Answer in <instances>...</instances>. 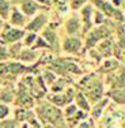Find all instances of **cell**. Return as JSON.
<instances>
[{
  "label": "cell",
  "instance_id": "6da1fadb",
  "mask_svg": "<svg viewBox=\"0 0 125 128\" xmlns=\"http://www.w3.org/2000/svg\"><path fill=\"white\" fill-rule=\"evenodd\" d=\"M35 114L39 118L42 124H53V126L65 128L67 121L64 120L65 116H64V110H61V108L53 105L49 101H42L37 104L35 106Z\"/></svg>",
  "mask_w": 125,
  "mask_h": 128
},
{
  "label": "cell",
  "instance_id": "7a4b0ae2",
  "mask_svg": "<svg viewBox=\"0 0 125 128\" xmlns=\"http://www.w3.org/2000/svg\"><path fill=\"white\" fill-rule=\"evenodd\" d=\"M80 87L93 105L103 98V82L95 75H88L84 80H82Z\"/></svg>",
  "mask_w": 125,
  "mask_h": 128
},
{
  "label": "cell",
  "instance_id": "3957f363",
  "mask_svg": "<svg viewBox=\"0 0 125 128\" xmlns=\"http://www.w3.org/2000/svg\"><path fill=\"white\" fill-rule=\"evenodd\" d=\"M26 34V30L22 27H15L10 23H5L3 30L0 32V44H15V42L22 41Z\"/></svg>",
  "mask_w": 125,
  "mask_h": 128
},
{
  "label": "cell",
  "instance_id": "277c9868",
  "mask_svg": "<svg viewBox=\"0 0 125 128\" xmlns=\"http://www.w3.org/2000/svg\"><path fill=\"white\" fill-rule=\"evenodd\" d=\"M109 20L103 25H99L97 27H93L90 32L87 33V37H86V48L87 49H93L94 46L98 45L99 41H102L103 38H108L112 33V29H109L108 26Z\"/></svg>",
  "mask_w": 125,
  "mask_h": 128
},
{
  "label": "cell",
  "instance_id": "5b68a950",
  "mask_svg": "<svg viewBox=\"0 0 125 128\" xmlns=\"http://www.w3.org/2000/svg\"><path fill=\"white\" fill-rule=\"evenodd\" d=\"M76 91L72 87H67L63 93H50L46 96V100L49 102H52L53 105L59 106V108H65L67 105L72 104L75 101V97H76Z\"/></svg>",
  "mask_w": 125,
  "mask_h": 128
},
{
  "label": "cell",
  "instance_id": "8992f818",
  "mask_svg": "<svg viewBox=\"0 0 125 128\" xmlns=\"http://www.w3.org/2000/svg\"><path fill=\"white\" fill-rule=\"evenodd\" d=\"M83 40L79 36H65L61 40V50L69 56H78L83 49Z\"/></svg>",
  "mask_w": 125,
  "mask_h": 128
},
{
  "label": "cell",
  "instance_id": "52a82bcc",
  "mask_svg": "<svg viewBox=\"0 0 125 128\" xmlns=\"http://www.w3.org/2000/svg\"><path fill=\"white\" fill-rule=\"evenodd\" d=\"M49 20H50V15L46 10L39 11L37 15L30 18V20L26 25L25 30L26 32H34V33L44 32V29H46L48 25H49Z\"/></svg>",
  "mask_w": 125,
  "mask_h": 128
},
{
  "label": "cell",
  "instance_id": "ba28073f",
  "mask_svg": "<svg viewBox=\"0 0 125 128\" xmlns=\"http://www.w3.org/2000/svg\"><path fill=\"white\" fill-rule=\"evenodd\" d=\"M64 30L67 36H80L83 34V23H82L80 14L78 11H72V14L64 22Z\"/></svg>",
  "mask_w": 125,
  "mask_h": 128
},
{
  "label": "cell",
  "instance_id": "9c48e42d",
  "mask_svg": "<svg viewBox=\"0 0 125 128\" xmlns=\"http://www.w3.org/2000/svg\"><path fill=\"white\" fill-rule=\"evenodd\" d=\"M94 11H95V7L91 2L80 10V18H82V23H83V34H87L95 26L94 25Z\"/></svg>",
  "mask_w": 125,
  "mask_h": 128
},
{
  "label": "cell",
  "instance_id": "30bf717a",
  "mask_svg": "<svg viewBox=\"0 0 125 128\" xmlns=\"http://www.w3.org/2000/svg\"><path fill=\"white\" fill-rule=\"evenodd\" d=\"M29 20H30V18L18 6H14L12 10H11L10 18H8V23L15 26V27H22V29H25L26 25L29 23Z\"/></svg>",
  "mask_w": 125,
  "mask_h": 128
},
{
  "label": "cell",
  "instance_id": "8fae6325",
  "mask_svg": "<svg viewBox=\"0 0 125 128\" xmlns=\"http://www.w3.org/2000/svg\"><path fill=\"white\" fill-rule=\"evenodd\" d=\"M90 2L94 4V7L98 8L99 11H102L108 18H121L117 15L120 14V11H118L117 7L113 6V3L106 2V0H90Z\"/></svg>",
  "mask_w": 125,
  "mask_h": 128
},
{
  "label": "cell",
  "instance_id": "7c38bea8",
  "mask_svg": "<svg viewBox=\"0 0 125 128\" xmlns=\"http://www.w3.org/2000/svg\"><path fill=\"white\" fill-rule=\"evenodd\" d=\"M41 33H42V37L46 40L48 44L50 45L52 50L53 52H60L61 50V41H60L56 30L50 29V27H46V29H44V32H41Z\"/></svg>",
  "mask_w": 125,
  "mask_h": 128
},
{
  "label": "cell",
  "instance_id": "4fadbf2b",
  "mask_svg": "<svg viewBox=\"0 0 125 128\" xmlns=\"http://www.w3.org/2000/svg\"><path fill=\"white\" fill-rule=\"evenodd\" d=\"M35 112H33L29 108H23V106H16L14 112V118L18 123H29L33 117H35Z\"/></svg>",
  "mask_w": 125,
  "mask_h": 128
},
{
  "label": "cell",
  "instance_id": "5bb4252c",
  "mask_svg": "<svg viewBox=\"0 0 125 128\" xmlns=\"http://www.w3.org/2000/svg\"><path fill=\"white\" fill-rule=\"evenodd\" d=\"M109 105V97H105V98L99 100L98 102L94 104V106L91 108L90 110V114L94 120H99L103 114H105V109L108 108Z\"/></svg>",
  "mask_w": 125,
  "mask_h": 128
},
{
  "label": "cell",
  "instance_id": "9a60e30c",
  "mask_svg": "<svg viewBox=\"0 0 125 128\" xmlns=\"http://www.w3.org/2000/svg\"><path fill=\"white\" fill-rule=\"evenodd\" d=\"M113 45L114 44H113V40L110 37L103 38L102 41L98 42V45H97V50H98L105 59H110L112 54H113V48H116V46H113Z\"/></svg>",
  "mask_w": 125,
  "mask_h": 128
},
{
  "label": "cell",
  "instance_id": "2e32d148",
  "mask_svg": "<svg viewBox=\"0 0 125 128\" xmlns=\"http://www.w3.org/2000/svg\"><path fill=\"white\" fill-rule=\"evenodd\" d=\"M16 98V91L12 87V84H5L3 89H0V102L3 104H14Z\"/></svg>",
  "mask_w": 125,
  "mask_h": 128
},
{
  "label": "cell",
  "instance_id": "e0dca14e",
  "mask_svg": "<svg viewBox=\"0 0 125 128\" xmlns=\"http://www.w3.org/2000/svg\"><path fill=\"white\" fill-rule=\"evenodd\" d=\"M39 56V52L33 49V48H23L22 52H20L19 57H18V60L19 62H22L23 64H30V63H34L35 60L38 59Z\"/></svg>",
  "mask_w": 125,
  "mask_h": 128
},
{
  "label": "cell",
  "instance_id": "ac0fdd59",
  "mask_svg": "<svg viewBox=\"0 0 125 128\" xmlns=\"http://www.w3.org/2000/svg\"><path fill=\"white\" fill-rule=\"evenodd\" d=\"M106 97L117 105L125 106V89H109V91H106Z\"/></svg>",
  "mask_w": 125,
  "mask_h": 128
},
{
  "label": "cell",
  "instance_id": "d6986e66",
  "mask_svg": "<svg viewBox=\"0 0 125 128\" xmlns=\"http://www.w3.org/2000/svg\"><path fill=\"white\" fill-rule=\"evenodd\" d=\"M74 102L78 105V108L80 109V110H84V112H88V113H90V110H91V102L88 101V98L84 96V93L82 90L76 93V97H75V101Z\"/></svg>",
  "mask_w": 125,
  "mask_h": 128
},
{
  "label": "cell",
  "instance_id": "ffe728a7",
  "mask_svg": "<svg viewBox=\"0 0 125 128\" xmlns=\"http://www.w3.org/2000/svg\"><path fill=\"white\" fill-rule=\"evenodd\" d=\"M87 117H88V112H84V110H80V109H79L75 114L67 117L65 121H67V126H68V128H74V127L78 126L82 120H84V118H87Z\"/></svg>",
  "mask_w": 125,
  "mask_h": 128
},
{
  "label": "cell",
  "instance_id": "44dd1931",
  "mask_svg": "<svg viewBox=\"0 0 125 128\" xmlns=\"http://www.w3.org/2000/svg\"><path fill=\"white\" fill-rule=\"evenodd\" d=\"M12 7V0H0V16L4 20H8Z\"/></svg>",
  "mask_w": 125,
  "mask_h": 128
},
{
  "label": "cell",
  "instance_id": "7402d4cb",
  "mask_svg": "<svg viewBox=\"0 0 125 128\" xmlns=\"http://www.w3.org/2000/svg\"><path fill=\"white\" fill-rule=\"evenodd\" d=\"M23 48H25V45H23V42H22V41L15 42V44H10V45H8V49H10L11 59L18 60V57H19V54H20V52H22Z\"/></svg>",
  "mask_w": 125,
  "mask_h": 128
},
{
  "label": "cell",
  "instance_id": "603a6c76",
  "mask_svg": "<svg viewBox=\"0 0 125 128\" xmlns=\"http://www.w3.org/2000/svg\"><path fill=\"white\" fill-rule=\"evenodd\" d=\"M42 79H44L45 84L50 87L52 84L57 80V75H56V72H54L53 70L48 68V70H45V71L42 72Z\"/></svg>",
  "mask_w": 125,
  "mask_h": 128
},
{
  "label": "cell",
  "instance_id": "cb8c5ba5",
  "mask_svg": "<svg viewBox=\"0 0 125 128\" xmlns=\"http://www.w3.org/2000/svg\"><path fill=\"white\" fill-rule=\"evenodd\" d=\"M67 87H68L67 86V79L65 78H57V80L50 86V91L52 93H63Z\"/></svg>",
  "mask_w": 125,
  "mask_h": 128
},
{
  "label": "cell",
  "instance_id": "d4e9b609",
  "mask_svg": "<svg viewBox=\"0 0 125 128\" xmlns=\"http://www.w3.org/2000/svg\"><path fill=\"white\" fill-rule=\"evenodd\" d=\"M38 38V33H34V32H26L25 37H23L22 42L23 45H25L26 48H31L33 45H34L35 40Z\"/></svg>",
  "mask_w": 125,
  "mask_h": 128
},
{
  "label": "cell",
  "instance_id": "484cf974",
  "mask_svg": "<svg viewBox=\"0 0 125 128\" xmlns=\"http://www.w3.org/2000/svg\"><path fill=\"white\" fill-rule=\"evenodd\" d=\"M33 49H35V50H41V49H46V50H52V48H50V45L48 44V41L45 40L42 36H38V38L35 40V42H34V45H33Z\"/></svg>",
  "mask_w": 125,
  "mask_h": 128
},
{
  "label": "cell",
  "instance_id": "4316f807",
  "mask_svg": "<svg viewBox=\"0 0 125 128\" xmlns=\"http://www.w3.org/2000/svg\"><path fill=\"white\" fill-rule=\"evenodd\" d=\"M108 16H106L105 14L102 12V11H99L98 8H97L95 11H94V25L95 26H99V25H103V23L108 22Z\"/></svg>",
  "mask_w": 125,
  "mask_h": 128
},
{
  "label": "cell",
  "instance_id": "83f0119b",
  "mask_svg": "<svg viewBox=\"0 0 125 128\" xmlns=\"http://www.w3.org/2000/svg\"><path fill=\"white\" fill-rule=\"evenodd\" d=\"M90 0H69V8L71 11H80Z\"/></svg>",
  "mask_w": 125,
  "mask_h": 128
},
{
  "label": "cell",
  "instance_id": "f1b7e54d",
  "mask_svg": "<svg viewBox=\"0 0 125 128\" xmlns=\"http://www.w3.org/2000/svg\"><path fill=\"white\" fill-rule=\"evenodd\" d=\"M8 59H11L8 45L0 44V62H5V60H8Z\"/></svg>",
  "mask_w": 125,
  "mask_h": 128
},
{
  "label": "cell",
  "instance_id": "f546056e",
  "mask_svg": "<svg viewBox=\"0 0 125 128\" xmlns=\"http://www.w3.org/2000/svg\"><path fill=\"white\" fill-rule=\"evenodd\" d=\"M0 128H18V121L15 118H4V120H0Z\"/></svg>",
  "mask_w": 125,
  "mask_h": 128
},
{
  "label": "cell",
  "instance_id": "4dcf8cb0",
  "mask_svg": "<svg viewBox=\"0 0 125 128\" xmlns=\"http://www.w3.org/2000/svg\"><path fill=\"white\" fill-rule=\"evenodd\" d=\"M11 113V108L8 104H3L0 102V120H4V118H7L8 116Z\"/></svg>",
  "mask_w": 125,
  "mask_h": 128
},
{
  "label": "cell",
  "instance_id": "1f68e13d",
  "mask_svg": "<svg viewBox=\"0 0 125 128\" xmlns=\"http://www.w3.org/2000/svg\"><path fill=\"white\" fill-rule=\"evenodd\" d=\"M78 110H79L78 105H76L75 102H72V104H69V105H67L65 108H64V116H65V118H67V117H69V116L75 114Z\"/></svg>",
  "mask_w": 125,
  "mask_h": 128
},
{
  "label": "cell",
  "instance_id": "d6a6232c",
  "mask_svg": "<svg viewBox=\"0 0 125 128\" xmlns=\"http://www.w3.org/2000/svg\"><path fill=\"white\" fill-rule=\"evenodd\" d=\"M94 121H95V120H94L93 117H90L88 120H87V118H84V120H82L75 128H95Z\"/></svg>",
  "mask_w": 125,
  "mask_h": 128
},
{
  "label": "cell",
  "instance_id": "836d02e7",
  "mask_svg": "<svg viewBox=\"0 0 125 128\" xmlns=\"http://www.w3.org/2000/svg\"><path fill=\"white\" fill-rule=\"evenodd\" d=\"M29 126L30 128H44V126H42V123L39 121V118L35 116V117H33L31 120L29 121Z\"/></svg>",
  "mask_w": 125,
  "mask_h": 128
},
{
  "label": "cell",
  "instance_id": "e575fe53",
  "mask_svg": "<svg viewBox=\"0 0 125 128\" xmlns=\"http://www.w3.org/2000/svg\"><path fill=\"white\" fill-rule=\"evenodd\" d=\"M112 3H113V6H114V7H117V8H118V7L121 6V3H123V0H113Z\"/></svg>",
  "mask_w": 125,
  "mask_h": 128
},
{
  "label": "cell",
  "instance_id": "d590c367",
  "mask_svg": "<svg viewBox=\"0 0 125 128\" xmlns=\"http://www.w3.org/2000/svg\"><path fill=\"white\" fill-rule=\"evenodd\" d=\"M4 25H5L4 19H3L1 16H0V32H1V30H3V27H4Z\"/></svg>",
  "mask_w": 125,
  "mask_h": 128
},
{
  "label": "cell",
  "instance_id": "8d00e7d4",
  "mask_svg": "<svg viewBox=\"0 0 125 128\" xmlns=\"http://www.w3.org/2000/svg\"><path fill=\"white\" fill-rule=\"evenodd\" d=\"M19 128H30V126H29V123H22V126Z\"/></svg>",
  "mask_w": 125,
  "mask_h": 128
},
{
  "label": "cell",
  "instance_id": "74e56055",
  "mask_svg": "<svg viewBox=\"0 0 125 128\" xmlns=\"http://www.w3.org/2000/svg\"><path fill=\"white\" fill-rule=\"evenodd\" d=\"M121 128H125V118L121 121Z\"/></svg>",
  "mask_w": 125,
  "mask_h": 128
},
{
  "label": "cell",
  "instance_id": "f35d334b",
  "mask_svg": "<svg viewBox=\"0 0 125 128\" xmlns=\"http://www.w3.org/2000/svg\"><path fill=\"white\" fill-rule=\"evenodd\" d=\"M61 2H65V3H68V4H69V0H61Z\"/></svg>",
  "mask_w": 125,
  "mask_h": 128
}]
</instances>
